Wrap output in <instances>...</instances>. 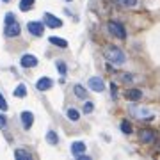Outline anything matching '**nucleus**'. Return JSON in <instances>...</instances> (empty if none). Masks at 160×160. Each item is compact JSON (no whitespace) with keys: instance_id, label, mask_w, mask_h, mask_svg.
<instances>
[{"instance_id":"nucleus-22","label":"nucleus","mask_w":160,"mask_h":160,"mask_svg":"<svg viewBox=\"0 0 160 160\" xmlns=\"http://www.w3.org/2000/svg\"><path fill=\"white\" fill-rule=\"evenodd\" d=\"M121 132H123V133H132V125L128 121H123V123H121Z\"/></svg>"},{"instance_id":"nucleus-14","label":"nucleus","mask_w":160,"mask_h":160,"mask_svg":"<svg viewBox=\"0 0 160 160\" xmlns=\"http://www.w3.org/2000/svg\"><path fill=\"white\" fill-rule=\"evenodd\" d=\"M50 43L52 45H55V46H59V48H68V41L62 39V38H55V36H52Z\"/></svg>"},{"instance_id":"nucleus-16","label":"nucleus","mask_w":160,"mask_h":160,"mask_svg":"<svg viewBox=\"0 0 160 160\" xmlns=\"http://www.w3.org/2000/svg\"><path fill=\"white\" fill-rule=\"evenodd\" d=\"M25 94H27V87H25V84H20V86L14 89V96L16 98H25Z\"/></svg>"},{"instance_id":"nucleus-3","label":"nucleus","mask_w":160,"mask_h":160,"mask_svg":"<svg viewBox=\"0 0 160 160\" xmlns=\"http://www.w3.org/2000/svg\"><path fill=\"white\" fill-rule=\"evenodd\" d=\"M4 34H6L7 38H14V36L20 34V25H18L16 20L6 23V27H4Z\"/></svg>"},{"instance_id":"nucleus-5","label":"nucleus","mask_w":160,"mask_h":160,"mask_svg":"<svg viewBox=\"0 0 160 160\" xmlns=\"http://www.w3.org/2000/svg\"><path fill=\"white\" fill-rule=\"evenodd\" d=\"M45 23L50 27V29H59V27H62V20H59L57 16H53V14H50V12L45 14Z\"/></svg>"},{"instance_id":"nucleus-11","label":"nucleus","mask_w":160,"mask_h":160,"mask_svg":"<svg viewBox=\"0 0 160 160\" xmlns=\"http://www.w3.org/2000/svg\"><path fill=\"white\" fill-rule=\"evenodd\" d=\"M126 98L132 100V102H137V100L142 98V91H141V89H130V91L126 92Z\"/></svg>"},{"instance_id":"nucleus-20","label":"nucleus","mask_w":160,"mask_h":160,"mask_svg":"<svg viewBox=\"0 0 160 160\" xmlns=\"http://www.w3.org/2000/svg\"><path fill=\"white\" fill-rule=\"evenodd\" d=\"M68 119H71V121H78V119H80V114H78V110H75V109H69V110H68Z\"/></svg>"},{"instance_id":"nucleus-12","label":"nucleus","mask_w":160,"mask_h":160,"mask_svg":"<svg viewBox=\"0 0 160 160\" xmlns=\"http://www.w3.org/2000/svg\"><path fill=\"white\" fill-rule=\"evenodd\" d=\"M84 151H86V144H84V142L77 141V142L71 144V153H73V155H80V153H84Z\"/></svg>"},{"instance_id":"nucleus-1","label":"nucleus","mask_w":160,"mask_h":160,"mask_svg":"<svg viewBox=\"0 0 160 160\" xmlns=\"http://www.w3.org/2000/svg\"><path fill=\"white\" fill-rule=\"evenodd\" d=\"M105 59H107L110 64H114V66H121V64H125L126 55L123 53V50L118 48V46H109V48L105 50Z\"/></svg>"},{"instance_id":"nucleus-27","label":"nucleus","mask_w":160,"mask_h":160,"mask_svg":"<svg viewBox=\"0 0 160 160\" xmlns=\"http://www.w3.org/2000/svg\"><path fill=\"white\" fill-rule=\"evenodd\" d=\"M110 89H112V96L116 98V94H118V87H116L114 84H112V86H110Z\"/></svg>"},{"instance_id":"nucleus-26","label":"nucleus","mask_w":160,"mask_h":160,"mask_svg":"<svg viewBox=\"0 0 160 160\" xmlns=\"http://www.w3.org/2000/svg\"><path fill=\"white\" fill-rule=\"evenodd\" d=\"M6 125H7L6 116H4V114H0V128H6Z\"/></svg>"},{"instance_id":"nucleus-7","label":"nucleus","mask_w":160,"mask_h":160,"mask_svg":"<svg viewBox=\"0 0 160 160\" xmlns=\"http://www.w3.org/2000/svg\"><path fill=\"white\" fill-rule=\"evenodd\" d=\"M132 114H135L139 119H153V114L146 109H139V107H132Z\"/></svg>"},{"instance_id":"nucleus-4","label":"nucleus","mask_w":160,"mask_h":160,"mask_svg":"<svg viewBox=\"0 0 160 160\" xmlns=\"http://www.w3.org/2000/svg\"><path fill=\"white\" fill-rule=\"evenodd\" d=\"M87 86H89V89H92L94 92H102L103 89H105V84H103V80L100 78V77H92V78H89Z\"/></svg>"},{"instance_id":"nucleus-24","label":"nucleus","mask_w":160,"mask_h":160,"mask_svg":"<svg viewBox=\"0 0 160 160\" xmlns=\"http://www.w3.org/2000/svg\"><path fill=\"white\" fill-rule=\"evenodd\" d=\"M92 109H94V105H92V102H86V103H84V112H86V114L92 112Z\"/></svg>"},{"instance_id":"nucleus-10","label":"nucleus","mask_w":160,"mask_h":160,"mask_svg":"<svg viewBox=\"0 0 160 160\" xmlns=\"http://www.w3.org/2000/svg\"><path fill=\"white\" fill-rule=\"evenodd\" d=\"M52 86H53V82H52L48 77L39 78V80H38V84H36V87H38L39 91H48V89H52Z\"/></svg>"},{"instance_id":"nucleus-15","label":"nucleus","mask_w":160,"mask_h":160,"mask_svg":"<svg viewBox=\"0 0 160 160\" xmlns=\"http://www.w3.org/2000/svg\"><path fill=\"white\" fill-rule=\"evenodd\" d=\"M46 141H48V144H52V146H57V144H59L57 133H55L53 130H50L48 133H46Z\"/></svg>"},{"instance_id":"nucleus-25","label":"nucleus","mask_w":160,"mask_h":160,"mask_svg":"<svg viewBox=\"0 0 160 160\" xmlns=\"http://www.w3.org/2000/svg\"><path fill=\"white\" fill-rule=\"evenodd\" d=\"M57 69H59V73L62 75V77L66 75V64H64V62H61V61H57Z\"/></svg>"},{"instance_id":"nucleus-9","label":"nucleus","mask_w":160,"mask_h":160,"mask_svg":"<svg viewBox=\"0 0 160 160\" xmlns=\"http://www.w3.org/2000/svg\"><path fill=\"white\" fill-rule=\"evenodd\" d=\"M22 66L23 68H34V66H38V57L25 53V55L22 57Z\"/></svg>"},{"instance_id":"nucleus-29","label":"nucleus","mask_w":160,"mask_h":160,"mask_svg":"<svg viewBox=\"0 0 160 160\" xmlns=\"http://www.w3.org/2000/svg\"><path fill=\"white\" fill-rule=\"evenodd\" d=\"M68 2H71V0H68Z\"/></svg>"},{"instance_id":"nucleus-19","label":"nucleus","mask_w":160,"mask_h":160,"mask_svg":"<svg viewBox=\"0 0 160 160\" xmlns=\"http://www.w3.org/2000/svg\"><path fill=\"white\" fill-rule=\"evenodd\" d=\"M121 7H133L137 4V0H116Z\"/></svg>"},{"instance_id":"nucleus-21","label":"nucleus","mask_w":160,"mask_h":160,"mask_svg":"<svg viewBox=\"0 0 160 160\" xmlns=\"http://www.w3.org/2000/svg\"><path fill=\"white\" fill-rule=\"evenodd\" d=\"M73 91H75V94H77L78 98H86V89H84L82 86H75Z\"/></svg>"},{"instance_id":"nucleus-28","label":"nucleus","mask_w":160,"mask_h":160,"mask_svg":"<svg viewBox=\"0 0 160 160\" xmlns=\"http://www.w3.org/2000/svg\"><path fill=\"white\" fill-rule=\"evenodd\" d=\"M4 2H9V0H4Z\"/></svg>"},{"instance_id":"nucleus-18","label":"nucleus","mask_w":160,"mask_h":160,"mask_svg":"<svg viewBox=\"0 0 160 160\" xmlns=\"http://www.w3.org/2000/svg\"><path fill=\"white\" fill-rule=\"evenodd\" d=\"M14 157H16V158H22V160H30V158H32L30 153L23 151V149H16V151H14Z\"/></svg>"},{"instance_id":"nucleus-23","label":"nucleus","mask_w":160,"mask_h":160,"mask_svg":"<svg viewBox=\"0 0 160 160\" xmlns=\"http://www.w3.org/2000/svg\"><path fill=\"white\" fill-rule=\"evenodd\" d=\"M7 109H9V105H7L6 98H4V96H2V94H0V110H2V112H6Z\"/></svg>"},{"instance_id":"nucleus-2","label":"nucleus","mask_w":160,"mask_h":160,"mask_svg":"<svg viewBox=\"0 0 160 160\" xmlns=\"http://www.w3.org/2000/svg\"><path fill=\"white\" fill-rule=\"evenodd\" d=\"M107 29H109L110 34L116 36V38H119V39H125V38H126V30H125V27H123L121 23H118V22H109Z\"/></svg>"},{"instance_id":"nucleus-6","label":"nucleus","mask_w":160,"mask_h":160,"mask_svg":"<svg viewBox=\"0 0 160 160\" xmlns=\"http://www.w3.org/2000/svg\"><path fill=\"white\" fill-rule=\"evenodd\" d=\"M27 29H29V32L32 36H43L45 27H43V23L41 22H29L27 23Z\"/></svg>"},{"instance_id":"nucleus-17","label":"nucleus","mask_w":160,"mask_h":160,"mask_svg":"<svg viewBox=\"0 0 160 160\" xmlns=\"http://www.w3.org/2000/svg\"><path fill=\"white\" fill-rule=\"evenodd\" d=\"M34 7V0H20V9L22 11H29Z\"/></svg>"},{"instance_id":"nucleus-13","label":"nucleus","mask_w":160,"mask_h":160,"mask_svg":"<svg viewBox=\"0 0 160 160\" xmlns=\"http://www.w3.org/2000/svg\"><path fill=\"white\" fill-rule=\"evenodd\" d=\"M141 141H142V142H153L155 141V133L151 130H142L141 132Z\"/></svg>"},{"instance_id":"nucleus-8","label":"nucleus","mask_w":160,"mask_h":160,"mask_svg":"<svg viewBox=\"0 0 160 160\" xmlns=\"http://www.w3.org/2000/svg\"><path fill=\"white\" fill-rule=\"evenodd\" d=\"M32 123H34V114L29 112V110L22 112V125H23V128H25V130H29L30 126H32Z\"/></svg>"}]
</instances>
